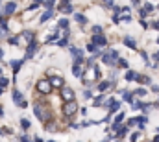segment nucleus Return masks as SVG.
Here are the masks:
<instances>
[{
  "instance_id": "obj_15",
  "label": "nucleus",
  "mask_w": 159,
  "mask_h": 142,
  "mask_svg": "<svg viewBox=\"0 0 159 142\" xmlns=\"http://www.w3.org/2000/svg\"><path fill=\"white\" fill-rule=\"evenodd\" d=\"M72 74L76 76V78H81V67H80V63L76 61L74 65H72Z\"/></svg>"
},
{
  "instance_id": "obj_45",
  "label": "nucleus",
  "mask_w": 159,
  "mask_h": 142,
  "mask_svg": "<svg viewBox=\"0 0 159 142\" xmlns=\"http://www.w3.org/2000/svg\"><path fill=\"white\" fill-rule=\"evenodd\" d=\"M35 142H43V140H41L39 137H35Z\"/></svg>"
},
{
  "instance_id": "obj_22",
  "label": "nucleus",
  "mask_w": 159,
  "mask_h": 142,
  "mask_svg": "<svg viewBox=\"0 0 159 142\" xmlns=\"http://www.w3.org/2000/svg\"><path fill=\"white\" fill-rule=\"evenodd\" d=\"M122 96H124V100H126V102L133 104V94H129V92H126V91H124V92H122Z\"/></svg>"
},
{
  "instance_id": "obj_30",
  "label": "nucleus",
  "mask_w": 159,
  "mask_h": 142,
  "mask_svg": "<svg viewBox=\"0 0 159 142\" xmlns=\"http://www.w3.org/2000/svg\"><path fill=\"white\" fill-rule=\"evenodd\" d=\"M93 32H94V35H100L102 33V26H93Z\"/></svg>"
},
{
  "instance_id": "obj_33",
  "label": "nucleus",
  "mask_w": 159,
  "mask_h": 142,
  "mask_svg": "<svg viewBox=\"0 0 159 142\" xmlns=\"http://www.w3.org/2000/svg\"><path fill=\"white\" fill-rule=\"evenodd\" d=\"M7 33V26H0V37H4Z\"/></svg>"
},
{
  "instance_id": "obj_14",
  "label": "nucleus",
  "mask_w": 159,
  "mask_h": 142,
  "mask_svg": "<svg viewBox=\"0 0 159 142\" xmlns=\"http://www.w3.org/2000/svg\"><path fill=\"white\" fill-rule=\"evenodd\" d=\"M52 15H54V11H52V9H46V11H44V13H43V15H41V22H46V20H48V19H52Z\"/></svg>"
},
{
  "instance_id": "obj_44",
  "label": "nucleus",
  "mask_w": 159,
  "mask_h": 142,
  "mask_svg": "<svg viewBox=\"0 0 159 142\" xmlns=\"http://www.w3.org/2000/svg\"><path fill=\"white\" fill-rule=\"evenodd\" d=\"M154 142H159V135L157 137H154Z\"/></svg>"
},
{
  "instance_id": "obj_21",
  "label": "nucleus",
  "mask_w": 159,
  "mask_h": 142,
  "mask_svg": "<svg viewBox=\"0 0 159 142\" xmlns=\"http://www.w3.org/2000/svg\"><path fill=\"white\" fill-rule=\"evenodd\" d=\"M74 19H76V22H80V24H85V22H87V19H85L83 15H80V13L74 15Z\"/></svg>"
},
{
  "instance_id": "obj_11",
  "label": "nucleus",
  "mask_w": 159,
  "mask_h": 142,
  "mask_svg": "<svg viewBox=\"0 0 159 142\" xmlns=\"http://www.w3.org/2000/svg\"><path fill=\"white\" fill-rule=\"evenodd\" d=\"M70 54L74 55V59H76L78 63H81V61H83V52H81V50L74 48V46H70Z\"/></svg>"
},
{
  "instance_id": "obj_3",
  "label": "nucleus",
  "mask_w": 159,
  "mask_h": 142,
  "mask_svg": "<svg viewBox=\"0 0 159 142\" xmlns=\"http://www.w3.org/2000/svg\"><path fill=\"white\" fill-rule=\"evenodd\" d=\"M34 113H35V116L39 118L41 122H46V120H50V114H48V111H46V109H43L39 104H35V105H34Z\"/></svg>"
},
{
  "instance_id": "obj_34",
  "label": "nucleus",
  "mask_w": 159,
  "mask_h": 142,
  "mask_svg": "<svg viewBox=\"0 0 159 142\" xmlns=\"http://www.w3.org/2000/svg\"><path fill=\"white\" fill-rule=\"evenodd\" d=\"M87 50H89V52H96V44H93V42L87 44Z\"/></svg>"
},
{
  "instance_id": "obj_2",
  "label": "nucleus",
  "mask_w": 159,
  "mask_h": 142,
  "mask_svg": "<svg viewBox=\"0 0 159 142\" xmlns=\"http://www.w3.org/2000/svg\"><path fill=\"white\" fill-rule=\"evenodd\" d=\"M11 98H13V104H15V105L22 107V109H24V107H28V102L24 100V96L20 94V91H19V89H13V92H11Z\"/></svg>"
},
{
  "instance_id": "obj_40",
  "label": "nucleus",
  "mask_w": 159,
  "mask_h": 142,
  "mask_svg": "<svg viewBox=\"0 0 159 142\" xmlns=\"http://www.w3.org/2000/svg\"><path fill=\"white\" fill-rule=\"evenodd\" d=\"M104 4L106 6H113V0H104Z\"/></svg>"
},
{
  "instance_id": "obj_27",
  "label": "nucleus",
  "mask_w": 159,
  "mask_h": 142,
  "mask_svg": "<svg viewBox=\"0 0 159 142\" xmlns=\"http://www.w3.org/2000/svg\"><path fill=\"white\" fill-rule=\"evenodd\" d=\"M135 96H141V98H143V96H146V91H144V89H137V91H135Z\"/></svg>"
},
{
  "instance_id": "obj_41",
  "label": "nucleus",
  "mask_w": 159,
  "mask_h": 142,
  "mask_svg": "<svg viewBox=\"0 0 159 142\" xmlns=\"http://www.w3.org/2000/svg\"><path fill=\"white\" fill-rule=\"evenodd\" d=\"M154 30H159V20H156V22H154Z\"/></svg>"
},
{
  "instance_id": "obj_20",
  "label": "nucleus",
  "mask_w": 159,
  "mask_h": 142,
  "mask_svg": "<svg viewBox=\"0 0 159 142\" xmlns=\"http://www.w3.org/2000/svg\"><path fill=\"white\" fill-rule=\"evenodd\" d=\"M104 104H106V98H104V96H98V98H94V104H93V105L100 107V105H104Z\"/></svg>"
},
{
  "instance_id": "obj_48",
  "label": "nucleus",
  "mask_w": 159,
  "mask_h": 142,
  "mask_svg": "<svg viewBox=\"0 0 159 142\" xmlns=\"http://www.w3.org/2000/svg\"><path fill=\"white\" fill-rule=\"evenodd\" d=\"M0 78H2V69H0Z\"/></svg>"
},
{
  "instance_id": "obj_39",
  "label": "nucleus",
  "mask_w": 159,
  "mask_h": 142,
  "mask_svg": "<svg viewBox=\"0 0 159 142\" xmlns=\"http://www.w3.org/2000/svg\"><path fill=\"white\" fill-rule=\"evenodd\" d=\"M137 139H139V133H135V135H131V142H137Z\"/></svg>"
},
{
  "instance_id": "obj_13",
  "label": "nucleus",
  "mask_w": 159,
  "mask_h": 142,
  "mask_svg": "<svg viewBox=\"0 0 159 142\" xmlns=\"http://www.w3.org/2000/svg\"><path fill=\"white\" fill-rule=\"evenodd\" d=\"M111 85H113V81H102V83L98 85V91H100V92H106L107 89H111Z\"/></svg>"
},
{
  "instance_id": "obj_43",
  "label": "nucleus",
  "mask_w": 159,
  "mask_h": 142,
  "mask_svg": "<svg viewBox=\"0 0 159 142\" xmlns=\"http://www.w3.org/2000/svg\"><path fill=\"white\" fill-rule=\"evenodd\" d=\"M131 4H133V6H139V0H131Z\"/></svg>"
},
{
  "instance_id": "obj_53",
  "label": "nucleus",
  "mask_w": 159,
  "mask_h": 142,
  "mask_svg": "<svg viewBox=\"0 0 159 142\" xmlns=\"http://www.w3.org/2000/svg\"><path fill=\"white\" fill-rule=\"evenodd\" d=\"M157 42H159V39H157Z\"/></svg>"
},
{
  "instance_id": "obj_26",
  "label": "nucleus",
  "mask_w": 159,
  "mask_h": 142,
  "mask_svg": "<svg viewBox=\"0 0 159 142\" xmlns=\"http://www.w3.org/2000/svg\"><path fill=\"white\" fill-rule=\"evenodd\" d=\"M54 4H56V0H44V6H46V9H52V7H54Z\"/></svg>"
},
{
  "instance_id": "obj_25",
  "label": "nucleus",
  "mask_w": 159,
  "mask_h": 142,
  "mask_svg": "<svg viewBox=\"0 0 159 142\" xmlns=\"http://www.w3.org/2000/svg\"><path fill=\"white\" fill-rule=\"evenodd\" d=\"M20 126H22V129H30V126H32V124H30L26 118H22V120H20Z\"/></svg>"
},
{
  "instance_id": "obj_8",
  "label": "nucleus",
  "mask_w": 159,
  "mask_h": 142,
  "mask_svg": "<svg viewBox=\"0 0 159 142\" xmlns=\"http://www.w3.org/2000/svg\"><path fill=\"white\" fill-rule=\"evenodd\" d=\"M93 44H96V46H106V44H107V39L102 35V33H100V35H93Z\"/></svg>"
},
{
  "instance_id": "obj_5",
  "label": "nucleus",
  "mask_w": 159,
  "mask_h": 142,
  "mask_svg": "<svg viewBox=\"0 0 159 142\" xmlns=\"http://www.w3.org/2000/svg\"><path fill=\"white\" fill-rule=\"evenodd\" d=\"M61 98L65 102H72L74 100V91L70 87H61Z\"/></svg>"
},
{
  "instance_id": "obj_24",
  "label": "nucleus",
  "mask_w": 159,
  "mask_h": 142,
  "mask_svg": "<svg viewBox=\"0 0 159 142\" xmlns=\"http://www.w3.org/2000/svg\"><path fill=\"white\" fill-rule=\"evenodd\" d=\"M137 81H141V83H146V85H150V78H146V76H139V78H137Z\"/></svg>"
},
{
  "instance_id": "obj_18",
  "label": "nucleus",
  "mask_w": 159,
  "mask_h": 142,
  "mask_svg": "<svg viewBox=\"0 0 159 142\" xmlns=\"http://www.w3.org/2000/svg\"><path fill=\"white\" fill-rule=\"evenodd\" d=\"M59 9H61L63 13H74V9H72V6H69L67 2H65V4H63V6H61Z\"/></svg>"
},
{
  "instance_id": "obj_29",
  "label": "nucleus",
  "mask_w": 159,
  "mask_h": 142,
  "mask_svg": "<svg viewBox=\"0 0 159 142\" xmlns=\"http://www.w3.org/2000/svg\"><path fill=\"white\" fill-rule=\"evenodd\" d=\"M143 9H144L146 13H152V11H154V6H152V4H146V6H144Z\"/></svg>"
},
{
  "instance_id": "obj_16",
  "label": "nucleus",
  "mask_w": 159,
  "mask_h": 142,
  "mask_svg": "<svg viewBox=\"0 0 159 142\" xmlns=\"http://www.w3.org/2000/svg\"><path fill=\"white\" fill-rule=\"evenodd\" d=\"M20 65H22V61H20V59H15V61H11V69H13V72H15V74L19 72Z\"/></svg>"
},
{
  "instance_id": "obj_19",
  "label": "nucleus",
  "mask_w": 159,
  "mask_h": 142,
  "mask_svg": "<svg viewBox=\"0 0 159 142\" xmlns=\"http://www.w3.org/2000/svg\"><path fill=\"white\" fill-rule=\"evenodd\" d=\"M57 26H59V30H67L69 20H67V19H59V20H57Z\"/></svg>"
},
{
  "instance_id": "obj_6",
  "label": "nucleus",
  "mask_w": 159,
  "mask_h": 142,
  "mask_svg": "<svg viewBox=\"0 0 159 142\" xmlns=\"http://www.w3.org/2000/svg\"><path fill=\"white\" fill-rule=\"evenodd\" d=\"M37 89H39V92H43V94H50L52 85H50V81H48V79H41L39 83H37Z\"/></svg>"
},
{
  "instance_id": "obj_31",
  "label": "nucleus",
  "mask_w": 159,
  "mask_h": 142,
  "mask_svg": "<svg viewBox=\"0 0 159 142\" xmlns=\"http://www.w3.org/2000/svg\"><path fill=\"white\" fill-rule=\"evenodd\" d=\"M9 44H11V46H17V44H19V37H11V39H9Z\"/></svg>"
},
{
  "instance_id": "obj_37",
  "label": "nucleus",
  "mask_w": 159,
  "mask_h": 142,
  "mask_svg": "<svg viewBox=\"0 0 159 142\" xmlns=\"http://www.w3.org/2000/svg\"><path fill=\"white\" fill-rule=\"evenodd\" d=\"M119 65H120V67H124V69H126V67H128V61H126V59H119Z\"/></svg>"
},
{
  "instance_id": "obj_49",
  "label": "nucleus",
  "mask_w": 159,
  "mask_h": 142,
  "mask_svg": "<svg viewBox=\"0 0 159 142\" xmlns=\"http://www.w3.org/2000/svg\"><path fill=\"white\" fill-rule=\"evenodd\" d=\"M157 133H159V127H157Z\"/></svg>"
},
{
  "instance_id": "obj_46",
  "label": "nucleus",
  "mask_w": 159,
  "mask_h": 142,
  "mask_svg": "<svg viewBox=\"0 0 159 142\" xmlns=\"http://www.w3.org/2000/svg\"><path fill=\"white\" fill-rule=\"evenodd\" d=\"M2 133H6V131H4V129H0V135H2Z\"/></svg>"
},
{
  "instance_id": "obj_50",
  "label": "nucleus",
  "mask_w": 159,
  "mask_h": 142,
  "mask_svg": "<svg viewBox=\"0 0 159 142\" xmlns=\"http://www.w3.org/2000/svg\"><path fill=\"white\" fill-rule=\"evenodd\" d=\"M157 105H159V100H157Z\"/></svg>"
},
{
  "instance_id": "obj_42",
  "label": "nucleus",
  "mask_w": 159,
  "mask_h": 142,
  "mask_svg": "<svg viewBox=\"0 0 159 142\" xmlns=\"http://www.w3.org/2000/svg\"><path fill=\"white\" fill-rule=\"evenodd\" d=\"M20 142H30V140H28V137H20Z\"/></svg>"
},
{
  "instance_id": "obj_36",
  "label": "nucleus",
  "mask_w": 159,
  "mask_h": 142,
  "mask_svg": "<svg viewBox=\"0 0 159 142\" xmlns=\"http://www.w3.org/2000/svg\"><path fill=\"white\" fill-rule=\"evenodd\" d=\"M67 42H69L67 39H59V41H57V44H59V46H67Z\"/></svg>"
},
{
  "instance_id": "obj_7",
  "label": "nucleus",
  "mask_w": 159,
  "mask_h": 142,
  "mask_svg": "<svg viewBox=\"0 0 159 142\" xmlns=\"http://www.w3.org/2000/svg\"><path fill=\"white\" fill-rule=\"evenodd\" d=\"M50 85L56 87V89H57V87L61 89V87H65V81H63V78H59V76H52V78H50Z\"/></svg>"
},
{
  "instance_id": "obj_23",
  "label": "nucleus",
  "mask_w": 159,
  "mask_h": 142,
  "mask_svg": "<svg viewBox=\"0 0 159 142\" xmlns=\"http://www.w3.org/2000/svg\"><path fill=\"white\" fill-rule=\"evenodd\" d=\"M143 107H144V104H141V102H133V104H131V109H133V111H139V109H143Z\"/></svg>"
},
{
  "instance_id": "obj_47",
  "label": "nucleus",
  "mask_w": 159,
  "mask_h": 142,
  "mask_svg": "<svg viewBox=\"0 0 159 142\" xmlns=\"http://www.w3.org/2000/svg\"><path fill=\"white\" fill-rule=\"evenodd\" d=\"M0 96H2V87H0Z\"/></svg>"
},
{
  "instance_id": "obj_12",
  "label": "nucleus",
  "mask_w": 159,
  "mask_h": 142,
  "mask_svg": "<svg viewBox=\"0 0 159 142\" xmlns=\"http://www.w3.org/2000/svg\"><path fill=\"white\" fill-rule=\"evenodd\" d=\"M124 44H126L128 48H131V50H137V42H135L133 37H124Z\"/></svg>"
},
{
  "instance_id": "obj_1",
  "label": "nucleus",
  "mask_w": 159,
  "mask_h": 142,
  "mask_svg": "<svg viewBox=\"0 0 159 142\" xmlns=\"http://www.w3.org/2000/svg\"><path fill=\"white\" fill-rule=\"evenodd\" d=\"M102 61H104L106 65H109V67H115V65L119 63V52H117V50H109V52L102 54Z\"/></svg>"
},
{
  "instance_id": "obj_51",
  "label": "nucleus",
  "mask_w": 159,
  "mask_h": 142,
  "mask_svg": "<svg viewBox=\"0 0 159 142\" xmlns=\"http://www.w3.org/2000/svg\"><path fill=\"white\" fill-rule=\"evenodd\" d=\"M0 4H2V0H0Z\"/></svg>"
},
{
  "instance_id": "obj_52",
  "label": "nucleus",
  "mask_w": 159,
  "mask_h": 142,
  "mask_svg": "<svg viewBox=\"0 0 159 142\" xmlns=\"http://www.w3.org/2000/svg\"><path fill=\"white\" fill-rule=\"evenodd\" d=\"M65 2H69V0H65Z\"/></svg>"
},
{
  "instance_id": "obj_17",
  "label": "nucleus",
  "mask_w": 159,
  "mask_h": 142,
  "mask_svg": "<svg viewBox=\"0 0 159 142\" xmlns=\"http://www.w3.org/2000/svg\"><path fill=\"white\" fill-rule=\"evenodd\" d=\"M137 78H139V74H137V72H133V70L126 72V79H128V81H133V79H137Z\"/></svg>"
},
{
  "instance_id": "obj_4",
  "label": "nucleus",
  "mask_w": 159,
  "mask_h": 142,
  "mask_svg": "<svg viewBox=\"0 0 159 142\" xmlns=\"http://www.w3.org/2000/svg\"><path fill=\"white\" fill-rule=\"evenodd\" d=\"M76 111H78V104L74 100L72 102H65V105H63V114L65 116H72Z\"/></svg>"
},
{
  "instance_id": "obj_28",
  "label": "nucleus",
  "mask_w": 159,
  "mask_h": 142,
  "mask_svg": "<svg viewBox=\"0 0 159 142\" xmlns=\"http://www.w3.org/2000/svg\"><path fill=\"white\" fill-rule=\"evenodd\" d=\"M124 116H126L124 113H119V114H117V118H115V124H120V122L124 120Z\"/></svg>"
},
{
  "instance_id": "obj_54",
  "label": "nucleus",
  "mask_w": 159,
  "mask_h": 142,
  "mask_svg": "<svg viewBox=\"0 0 159 142\" xmlns=\"http://www.w3.org/2000/svg\"><path fill=\"white\" fill-rule=\"evenodd\" d=\"M50 142H54V140H50Z\"/></svg>"
},
{
  "instance_id": "obj_9",
  "label": "nucleus",
  "mask_w": 159,
  "mask_h": 142,
  "mask_svg": "<svg viewBox=\"0 0 159 142\" xmlns=\"http://www.w3.org/2000/svg\"><path fill=\"white\" fill-rule=\"evenodd\" d=\"M15 9H17V4H15V2H9V4L4 6V15H13Z\"/></svg>"
},
{
  "instance_id": "obj_38",
  "label": "nucleus",
  "mask_w": 159,
  "mask_h": 142,
  "mask_svg": "<svg viewBox=\"0 0 159 142\" xmlns=\"http://www.w3.org/2000/svg\"><path fill=\"white\" fill-rule=\"evenodd\" d=\"M139 15H141V17H143V19H144V17H146V15H148V13H146V11H144V9H139Z\"/></svg>"
},
{
  "instance_id": "obj_10",
  "label": "nucleus",
  "mask_w": 159,
  "mask_h": 142,
  "mask_svg": "<svg viewBox=\"0 0 159 142\" xmlns=\"http://www.w3.org/2000/svg\"><path fill=\"white\" fill-rule=\"evenodd\" d=\"M35 50H37V42L34 41V42H30V46L26 48V59H30V57H34V54H35Z\"/></svg>"
},
{
  "instance_id": "obj_32",
  "label": "nucleus",
  "mask_w": 159,
  "mask_h": 142,
  "mask_svg": "<svg viewBox=\"0 0 159 142\" xmlns=\"http://www.w3.org/2000/svg\"><path fill=\"white\" fill-rule=\"evenodd\" d=\"M6 85H7V78H4V76H2V78H0V87L4 89Z\"/></svg>"
},
{
  "instance_id": "obj_35",
  "label": "nucleus",
  "mask_w": 159,
  "mask_h": 142,
  "mask_svg": "<svg viewBox=\"0 0 159 142\" xmlns=\"http://www.w3.org/2000/svg\"><path fill=\"white\" fill-rule=\"evenodd\" d=\"M91 96H93V92H91V91H83V98H85V100H89Z\"/></svg>"
}]
</instances>
